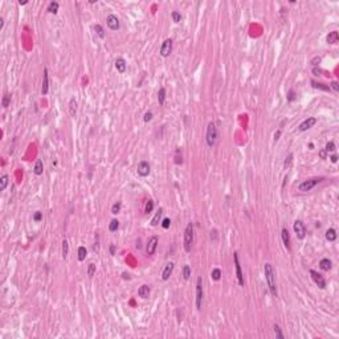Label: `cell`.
<instances>
[{"instance_id": "39", "label": "cell", "mask_w": 339, "mask_h": 339, "mask_svg": "<svg viewBox=\"0 0 339 339\" xmlns=\"http://www.w3.org/2000/svg\"><path fill=\"white\" fill-rule=\"evenodd\" d=\"M152 209H154V201H152V200H149V201H147V204H146V208H144V212H146V213H150Z\"/></svg>"}, {"instance_id": "32", "label": "cell", "mask_w": 339, "mask_h": 339, "mask_svg": "<svg viewBox=\"0 0 339 339\" xmlns=\"http://www.w3.org/2000/svg\"><path fill=\"white\" fill-rule=\"evenodd\" d=\"M211 278L215 281H219L221 278V270L220 269H213L212 273H211Z\"/></svg>"}, {"instance_id": "41", "label": "cell", "mask_w": 339, "mask_h": 339, "mask_svg": "<svg viewBox=\"0 0 339 339\" xmlns=\"http://www.w3.org/2000/svg\"><path fill=\"white\" fill-rule=\"evenodd\" d=\"M324 151H327V152H332V151H335V144L334 142H329V143L326 144V149H324Z\"/></svg>"}, {"instance_id": "29", "label": "cell", "mask_w": 339, "mask_h": 339, "mask_svg": "<svg viewBox=\"0 0 339 339\" xmlns=\"http://www.w3.org/2000/svg\"><path fill=\"white\" fill-rule=\"evenodd\" d=\"M8 186V175H3L0 178V191H4Z\"/></svg>"}, {"instance_id": "1", "label": "cell", "mask_w": 339, "mask_h": 339, "mask_svg": "<svg viewBox=\"0 0 339 339\" xmlns=\"http://www.w3.org/2000/svg\"><path fill=\"white\" fill-rule=\"evenodd\" d=\"M265 270V278H266L268 282V287H269V292L273 297H277V286H276V276H274V270H273L272 264L266 262L264 266Z\"/></svg>"}, {"instance_id": "27", "label": "cell", "mask_w": 339, "mask_h": 339, "mask_svg": "<svg viewBox=\"0 0 339 339\" xmlns=\"http://www.w3.org/2000/svg\"><path fill=\"white\" fill-rule=\"evenodd\" d=\"M87 256V250L85 246H79L78 248V261H84Z\"/></svg>"}, {"instance_id": "26", "label": "cell", "mask_w": 339, "mask_h": 339, "mask_svg": "<svg viewBox=\"0 0 339 339\" xmlns=\"http://www.w3.org/2000/svg\"><path fill=\"white\" fill-rule=\"evenodd\" d=\"M164 101H166V89L160 87L158 92V102L159 105H164Z\"/></svg>"}, {"instance_id": "21", "label": "cell", "mask_w": 339, "mask_h": 339, "mask_svg": "<svg viewBox=\"0 0 339 339\" xmlns=\"http://www.w3.org/2000/svg\"><path fill=\"white\" fill-rule=\"evenodd\" d=\"M319 268L322 270H324V272H329V270L331 269V261H330L329 258H322L321 262H319Z\"/></svg>"}, {"instance_id": "2", "label": "cell", "mask_w": 339, "mask_h": 339, "mask_svg": "<svg viewBox=\"0 0 339 339\" xmlns=\"http://www.w3.org/2000/svg\"><path fill=\"white\" fill-rule=\"evenodd\" d=\"M219 134H217V127H216L215 122H209L207 127V134H206V141L208 147H213L217 142Z\"/></svg>"}, {"instance_id": "45", "label": "cell", "mask_w": 339, "mask_h": 339, "mask_svg": "<svg viewBox=\"0 0 339 339\" xmlns=\"http://www.w3.org/2000/svg\"><path fill=\"white\" fill-rule=\"evenodd\" d=\"M319 62H321V57H314V58L311 60V65H314V66H317Z\"/></svg>"}, {"instance_id": "34", "label": "cell", "mask_w": 339, "mask_h": 339, "mask_svg": "<svg viewBox=\"0 0 339 339\" xmlns=\"http://www.w3.org/2000/svg\"><path fill=\"white\" fill-rule=\"evenodd\" d=\"M94 31H96V33H97V35H98L101 39H105V31H104V28H102L99 24L94 25Z\"/></svg>"}, {"instance_id": "33", "label": "cell", "mask_w": 339, "mask_h": 339, "mask_svg": "<svg viewBox=\"0 0 339 339\" xmlns=\"http://www.w3.org/2000/svg\"><path fill=\"white\" fill-rule=\"evenodd\" d=\"M9 102H11V94H5L4 97H3V101H1V106L4 107V109H7L8 106H9Z\"/></svg>"}, {"instance_id": "11", "label": "cell", "mask_w": 339, "mask_h": 339, "mask_svg": "<svg viewBox=\"0 0 339 339\" xmlns=\"http://www.w3.org/2000/svg\"><path fill=\"white\" fill-rule=\"evenodd\" d=\"M315 123H317V118H314V117H309V118L305 119L300 126H298V130H300V131H306V130L311 129Z\"/></svg>"}, {"instance_id": "25", "label": "cell", "mask_w": 339, "mask_h": 339, "mask_svg": "<svg viewBox=\"0 0 339 339\" xmlns=\"http://www.w3.org/2000/svg\"><path fill=\"white\" fill-rule=\"evenodd\" d=\"M311 85H313V86L315 87V89L324 90V92H330V86H329V85L321 84V82H317V81H311Z\"/></svg>"}, {"instance_id": "14", "label": "cell", "mask_w": 339, "mask_h": 339, "mask_svg": "<svg viewBox=\"0 0 339 339\" xmlns=\"http://www.w3.org/2000/svg\"><path fill=\"white\" fill-rule=\"evenodd\" d=\"M174 268H175V264H174V262H168L166 266H164L163 272H162V280H163V281L168 280L170 276L172 274V272H174Z\"/></svg>"}, {"instance_id": "37", "label": "cell", "mask_w": 339, "mask_h": 339, "mask_svg": "<svg viewBox=\"0 0 339 339\" xmlns=\"http://www.w3.org/2000/svg\"><path fill=\"white\" fill-rule=\"evenodd\" d=\"M274 332H276V337L278 339H284V334H282V331H281L278 324H274Z\"/></svg>"}, {"instance_id": "48", "label": "cell", "mask_w": 339, "mask_h": 339, "mask_svg": "<svg viewBox=\"0 0 339 339\" xmlns=\"http://www.w3.org/2000/svg\"><path fill=\"white\" fill-rule=\"evenodd\" d=\"M110 254H112V256L115 254V245H114V244L110 245Z\"/></svg>"}, {"instance_id": "36", "label": "cell", "mask_w": 339, "mask_h": 339, "mask_svg": "<svg viewBox=\"0 0 339 339\" xmlns=\"http://www.w3.org/2000/svg\"><path fill=\"white\" fill-rule=\"evenodd\" d=\"M94 273H96V265L89 264V266H87V276H89V278H92L94 276Z\"/></svg>"}, {"instance_id": "8", "label": "cell", "mask_w": 339, "mask_h": 339, "mask_svg": "<svg viewBox=\"0 0 339 339\" xmlns=\"http://www.w3.org/2000/svg\"><path fill=\"white\" fill-rule=\"evenodd\" d=\"M171 52H172V40L171 39H167V40H164L163 41V44H162V47H160V56L162 57H168L170 55H171Z\"/></svg>"}, {"instance_id": "42", "label": "cell", "mask_w": 339, "mask_h": 339, "mask_svg": "<svg viewBox=\"0 0 339 339\" xmlns=\"http://www.w3.org/2000/svg\"><path fill=\"white\" fill-rule=\"evenodd\" d=\"M170 224H171V220H170V219H164V220L162 221V227H163L164 229H167V228L170 227Z\"/></svg>"}, {"instance_id": "24", "label": "cell", "mask_w": 339, "mask_h": 339, "mask_svg": "<svg viewBox=\"0 0 339 339\" xmlns=\"http://www.w3.org/2000/svg\"><path fill=\"white\" fill-rule=\"evenodd\" d=\"M76 112H77V101L74 98H72L69 101V114L72 117L76 115Z\"/></svg>"}, {"instance_id": "43", "label": "cell", "mask_w": 339, "mask_h": 339, "mask_svg": "<svg viewBox=\"0 0 339 339\" xmlns=\"http://www.w3.org/2000/svg\"><path fill=\"white\" fill-rule=\"evenodd\" d=\"M294 99H295L294 92H293V90H290V92H289V96H287V101H289V102H293Z\"/></svg>"}, {"instance_id": "20", "label": "cell", "mask_w": 339, "mask_h": 339, "mask_svg": "<svg viewBox=\"0 0 339 339\" xmlns=\"http://www.w3.org/2000/svg\"><path fill=\"white\" fill-rule=\"evenodd\" d=\"M162 215H163V209H162V208H159V211L155 213V216H154L152 220H151V225H152V227H156V225H158V224L160 223Z\"/></svg>"}, {"instance_id": "53", "label": "cell", "mask_w": 339, "mask_h": 339, "mask_svg": "<svg viewBox=\"0 0 339 339\" xmlns=\"http://www.w3.org/2000/svg\"><path fill=\"white\" fill-rule=\"evenodd\" d=\"M319 155H321V158H323V159H324V158H326V151H321Z\"/></svg>"}, {"instance_id": "54", "label": "cell", "mask_w": 339, "mask_h": 339, "mask_svg": "<svg viewBox=\"0 0 339 339\" xmlns=\"http://www.w3.org/2000/svg\"><path fill=\"white\" fill-rule=\"evenodd\" d=\"M122 276H123V278H125V280H130V274H127V273H123V274H122Z\"/></svg>"}, {"instance_id": "6", "label": "cell", "mask_w": 339, "mask_h": 339, "mask_svg": "<svg viewBox=\"0 0 339 339\" xmlns=\"http://www.w3.org/2000/svg\"><path fill=\"white\" fill-rule=\"evenodd\" d=\"M233 261H235V268H236V277H237L238 285L240 286H244V276H243V270H241V265L240 261H238V253L235 252L233 253Z\"/></svg>"}, {"instance_id": "30", "label": "cell", "mask_w": 339, "mask_h": 339, "mask_svg": "<svg viewBox=\"0 0 339 339\" xmlns=\"http://www.w3.org/2000/svg\"><path fill=\"white\" fill-rule=\"evenodd\" d=\"M118 228H119V221L117 220V219H113V220L110 221V224H109V230H110V232H115Z\"/></svg>"}, {"instance_id": "16", "label": "cell", "mask_w": 339, "mask_h": 339, "mask_svg": "<svg viewBox=\"0 0 339 339\" xmlns=\"http://www.w3.org/2000/svg\"><path fill=\"white\" fill-rule=\"evenodd\" d=\"M150 293H151V289L149 285H142L141 287L138 289V294L141 298H143V300H146V298L150 297Z\"/></svg>"}, {"instance_id": "19", "label": "cell", "mask_w": 339, "mask_h": 339, "mask_svg": "<svg viewBox=\"0 0 339 339\" xmlns=\"http://www.w3.org/2000/svg\"><path fill=\"white\" fill-rule=\"evenodd\" d=\"M326 40H327V44H331V45L337 44V42L339 41V33L337 32V31H332V32H330L329 35H327Z\"/></svg>"}, {"instance_id": "12", "label": "cell", "mask_w": 339, "mask_h": 339, "mask_svg": "<svg viewBox=\"0 0 339 339\" xmlns=\"http://www.w3.org/2000/svg\"><path fill=\"white\" fill-rule=\"evenodd\" d=\"M106 24L107 27L110 28L112 31H118L119 29V20L115 15H109L106 19Z\"/></svg>"}, {"instance_id": "7", "label": "cell", "mask_w": 339, "mask_h": 339, "mask_svg": "<svg viewBox=\"0 0 339 339\" xmlns=\"http://www.w3.org/2000/svg\"><path fill=\"white\" fill-rule=\"evenodd\" d=\"M293 228H294V232H295V235H297V237L300 238V240H303L305 236H306V227H305V224L302 223L301 220H295Z\"/></svg>"}, {"instance_id": "17", "label": "cell", "mask_w": 339, "mask_h": 339, "mask_svg": "<svg viewBox=\"0 0 339 339\" xmlns=\"http://www.w3.org/2000/svg\"><path fill=\"white\" fill-rule=\"evenodd\" d=\"M115 69H117V72H119V73H125L126 72V68H127V64H126V61H125L123 58H117L115 60Z\"/></svg>"}, {"instance_id": "47", "label": "cell", "mask_w": 339, "mask_h": 339, "mask_svg": "<svg viewBox=\"0 0 339 339\" xmlns=\"http://www.w3.org/2000/svg\"><path fill=\"white\" fill-rule=\"evenodd\" d=\"M331 87H332V89H334V90H335V92H338V90H339V86H338V82H335V81H334V82H331Z\"/></svg>"}, {"instance_id": "18", "label": "cell", "mask_w": 339, "mask_h": 339, "mask_svg": "<svg viewBox=\"0 0 339 339\" xmlns=\"http://www.w3.org/2000/svg\"><path fill=\"white\" fill-rule=\"evenodd\" d=\"M281 237H282V243H284V245H285V248H286L287 250H290V235H289V232H287V229H282V232H281Z\"/></svg>"}, {"instance_id": "9", "label": "cell", "mask_w": 339, "mask_h": 339, "mask_svg": "<svg viewBox=\"0 0 339 339\" xmlns=\"http://www.w3.org/2000/svg\"><path fill=\"white\" fill-rule=\"evenodd\" d=\"M310 276H311L313 281H314L318 287H321V289H324V287H326V280H324L318 272H315V270L311 269L310 270Z\"/></svg>"}, {"instance_id": "5", "label": "cell", "mask_w": 339, "mask_h": 339, "mask_svg": "<svg viewBox=\"0 0 339 339\" xmlns=\"http://www.w3.org/2000/svg\"><path fill=\"white\" fill-rule=\"evenodd\" d=\"M201 302H203V280L201 277H198L196 280V309H201Z\"/></svg>"}, {"instance_id": "50", "label": "cell", "mask_w": 339, "mask_h": 339, "mask_svg": "<svg viewBox=\"0 0 339 339\" xmlns=\"http://www.w3.org/2000/svg\"><path fill=\"white\" fill-rule=\"evenodd\" d=\"M313 73H314L315 76H321L322 70H321V69H317V68H314V69H313Z\"/></svg>"}, {"instance_id": "23", "label": "cell", "mask_w": 339, "mask_h": 339, "mask_svg": "<svg viewBox=\"0 0 339 339\" xmlns=\"http://www.w3.org/2000/svg\"><path fill=\"white\" fill-rule=\"evenodd\" d=\"M42 171H44V164H42V160H36V164H35V168H33V172L36 175H42Z\"/></svg>"}, {"instance_id": "4", "label": "cell", "mask_w": 339, "mask_h": 339, "mask_svg": "<svg viewBox=\"0 0 339 339\" xmlns=\"http://www.w3.org/2000/svg\"><path fill=\"white\" fill-rule=\"evenodd\" d=\"M322 180H323V178H313V179H309V180H305V182H302L300 186H298V190H300L301 192L311 191L315 186H318Z\"/></svg>"}, {"instance_id": "22", "label": "cell", "mask_w": 339, "mask_h": 339, "mask_svg": "<svg viewBox=\"0 0 339 339\" xmlns=\"http://www.w3.org/2000/svg\"><path fill=\"white\" fill-rule=\"evenodd\" d=\"M326 238L329 241H335L337 240V230L334 228H330V229L326 230Z\"/></svg>"}, {"instance_id": "13", "label": "cell", "mask_w": 339, "mask_h": 339, "mask_svg": "<svg viewBox=\"0 0 339 339\" xmlns=\"http://www.w3.org/2000/svg\"><path fill=\"white\" fill-rule=\"evenodd\" d=\"M138 174L142 176V178H146V176L150 175V164L147 163L146 160H142L141 163L138 164Z\"/></svg>"}, {"instance_id": "28", "label": "cell", "mask_w": 339, "mask_h": 339, "mask_svg": "<svg viewBox=\"0 0 339 339\" xmlns=\"http://www.w3.org/2000/svg\"><path fill=\"white\" fill-rule=\"evenodd\" d=\"M68 252H69V244H68V240H62V258L68 257Z\"/></svg>"}, {"instance_id": "3", "label": "cell", "mask_w": 339, "mask_h": 339, "mask_svg": "<svg viewBox=\"0 0 339 339\" xmlns=\"http://www.w3.org/2000/svg\"><path fill=\"white\" fill-rule=\"evenodd\" d=\"M193 244V224L188 223L184 230V250L186 252H191Z\"/></svg>"}, {"instance_id": "49", "label": "cell", "mask_w": 339, "mask_h": 339, "mask_svg": "<svg viewBox=\"0 0 339 339\" xmlns=\"http://www.w3.org/2000/svg\"><path fill=\"white\" fill-rule=\"evenodd\" d=\"M292 158H293V155H292V154H290V155L287 156V162H285V167H289L290 162H292Z\"/></svg>"}, {"instance_id": "55", "label": "cell", "mask_w": 339, "mask_h": 339, "mask_svg": "<svg viewBox=\"0 0 339 339\" xmlns=\"http://www.w3.org/2000/svg\"><path fill=\"white\" fill-rule=\"evenodd\" d=\"M0 29H3V25H4V20H3V17H0Z\"/></svg>"}, {"instance_id": "44", "label": "cell", "mask_w": 339, "mask_h": 339, "mask_svg": "<svg viewBox=\"0 0 339 339\" xmlns=\"http://www.w3.org/2000/svg\"><path fill=\"white\" fill-rule=\"evenodd\" d=\"M143 119H144V122L151 121V119H152V113H151V112H147L146 114H144V118H143Z\"/></svg>"}, {"instance_id": "51", "label": "cell", "mask_w": 339, "mask_h": 339, "mask_svg": "<svg viewBox=\"0 0 339 339\" xmlns=\"http://www.w3.org/2000/svg\"><path fill=\"white\" fill-rule=\"evenodd\" d=\"M280 135H281V131H280V130H278V131L274 134V141H276V142L278 141V138H280Z\"/></svg>"}, {"instance_id": "46", "label": "cell", "mask_w": 339, "mask_h": 339, "mask_svg": "<svg viewBox=\"0 0 339 339\" xmlns=\"http://www.w3.org/2000/svg\"><path fill=\"white\" fill-rule=\"evenodd\" d=\"M41 217H42V216H41V212H36L35 216H33L35 221H40V220H41Z\"/></svg>"}, {"instance_id": "10", "label": "cell", "mask_w": 339, "mask_h": 339, "mask_svg": "<svg viewBox=\"0 0 339 339\" xmlns=\"http://www.w3.org/2000/svg\"><path fill=\"white\" fill-rule=\"evenodd\" d=\"M158 243H159V238L156 236H152L150 237L149 243H147V246H146V252L149 256H152L156 250V246H158Z\"/></svg>"}, {"instance_id": "38", "label": "cell", "mask_w": 339, "mask_h": 339, "mask_svg": "<svg viewBox=\"0 0 339 339\" xmlns=\"http://www.w3.org/2000/svg\"><path fill=\"white\" fill-rule=\"evenodd\" d=\"M119 211H121V203L113 204V207H112V213H113V215H117V213H119Z\"/></svg>"}, {"instance_id": "31", "label": "cell", "mask_w": 339, "mask_h": 339, "mask_svg": "<svg viewBox=\"0 0 339 339\" xmlns=\"http://www.w3.org/2000/svg\"><path fill=\"white\" fill-rule=\"evenodd\" d=\"M58 3L57 1H52L49 4V7H48V12L49 13H57V11H58Z\"/></svg>"}, {"instance_id": "15", "label": "cell", "mask_w": 339, "mask_h": 339, "mask_svg": "<svg viewBox=\"0 0 339 339\" xmlns=\"http://www.w3.org/2000/svg\"><path fill=\"white\" fill-rule=\"evenodd\" d=\"M49 90V81H48V69L45 68L44 72H42V87H41V93L42 96H45Z\"/></svg>"}, {"instance_id": "52", "label": "cell", "mask_w": 339, "mask_h": 339, "mask_svg": "<svg viewBox=\"0 0 339 339\" xmlns=\"http://www.w3.org/2000/svg\"><path fill=\"white\" fill-rule=\"evenodd\" d=\"M330 159H331V162H332V163H337V162H338V156H337V155H332V156H331V158H330Z\"/></svg>"}, {"instance_id": "40", "label": "cell", "mask_w": 339, "mask_h": 339, "mask_svg": "<svg viewBox=\"0 0 339 339\" xmlns=\"http://www.w3.org/2000/svg\"><path fill=\"white\" fill-rule=\"evenodd\" d=\"M172 20H174L175 23H180V20H182V15L178 12V11H174V12H172Z\"/></svg>"}, {"instance_id": "35", "label": "cell", "mask_w": 339, "mask_h": 339, "mask_svg": "<svg viewBox=\"0 0 339 339\" xmlns=\"http://www.w3.org/2000/svg\"><path fill=\"white\" fill-rule=\"evenodd\" d=\"M191 277V268L188 266V265H184L183 268V278L184 280H190Z\"/></svg>"}]
</instances>
